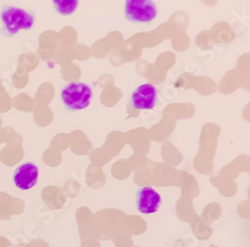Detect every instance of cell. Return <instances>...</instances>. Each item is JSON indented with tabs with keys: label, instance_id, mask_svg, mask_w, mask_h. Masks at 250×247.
Wrapping results in <instances>:
<instances>
[{
	"label": "cell",
	"instance_id": "1",
	"mask_svg": "<svg viewBox=\"0 0 250 247\" xmlns=\"http://www.w3.org/2000/svg\"><path fill=\"white\" fill-rule=\"evenodd\" d=\"M0 18L2 21V34L7 37L16 35L20 30H29L34 24L33 13L14 6H3Z\"/></svg>",
	"mask_w": 250,
	"mask_h": 247
},
{
	"label": "cell",
	"instance_id": "2",
	"mask_svg": "<svg viewBox=\"0 0 250 247\" xmlns=\"http://www.w3.org/2000/svg\"><path fill=\"white\" fill-rule=\"evenodd\" d=\"M92 94V89L88 84L71 82L61 89L60 97L68 110L78 111L89 106Z\"/></svg>",
	"mask_w": 250,
	"mask_h": 247
},
{
	"label": "cell",
	"instance_id": "3",
	"mask_svg": "<svg viewBox=\"0 0 250 247\" xmlns=\"http://www.w3.org/2000/svg\"><path fill=\"white\" fill-rule=\"evenodd\" d=\"M124 12L127 20L135 23H149L157 16L152 0H126Z\"/></svg>",
	"mask_w": 250,
	"mask_h": 247
},
{
	"label": "cell",
	"instance_id": "4",
	"mask_svg": "<svg viewBox=\"0 0 250 247\" xmlns=\"http://www.w3.org/2000/svg\"><path fill=\"white\" fill-rule=\"evenodd\" d=\"M39 177V169L32 162H26L19 165L13 174L15 186L21 190L33 188Z\"/></svg>",
	"mask_w": 250,
	"mask_h": 247
},
{
	"label": "cell",
	"instance_id": "5",
	"mask_svg": "<svg viewBox=\"0 0 250 247\" xmlns=\"http://www.w3.org/2000/svg\"><path fill=\"white\" fill-rule=\"evenodd\" d=\"M161 195L150 186H145L137 191L136 205L143 214H151L159 210L161 206Z\"/></svg>",
	"mask_w": 250,
	"mask_h": 247
},
{
	"label": "cell",
	"instance_id": "6",
	"mask_svg": "<svg viewBox=\"0 0 250 247\" xmlns=\"http://www.w3.org/2000/svg\"><path fill=\"white\" fill-rule=\"evenodd\" d=\"M157 89L150 83H145L136 88L131 95V103L135 109L150 110L156 104Z\"/></svg>",
	"mask_w": 250,
	"mask_h": 247
},
{
	"label": "cell",
	"instance_id": "7",
	"mask_svg": "<svg viewBox=\"0 0 250 247\" xmlns=\"http://www.w3.org/2000/svg\"><path fill=\"white\" fill-rule=\"evenodd\" d=\"M52 3L59 14L68 16L75 12L79 0H52Z\"/></svg>",
	"mask_w": 250,
	"mask_h": 247
}]
</instances>
